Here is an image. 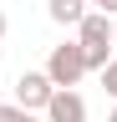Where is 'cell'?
<instances>
[{
  "instance_id": "8992f818",
  "label": "cell",
  "mask_w": 117,
  "mask_h": 122,
  "mask_svg": "<svg viewBox=\"0 0 117 122\" xmlns=\"http://www.w3.org/2000/svg\"><path fill=\"white\" fill-rule=\"evenodd\" d=\"M97 76H102V92H107V97H112V107H117V56H112Z\"/></svg>"
},
{
  "instance_id": "9c48e42d",
  "label": "cell",
  "mask_w": 117,
  "mask_h": 122,
  "mask_svg": "<svg viewBox=\"0 0 117 122\" xmlns=\"http://www.w3.org/2000/svg\"><path fill=\"white\" fill-rule=\"evenodd\" d=\"M5 25H10V20H5V10H0V41H5Z\"/></svg>"
},
{
  "instance_id": "6da1fadb",
  "label": "cell",
  "mask_w": 117,
  "mask_h": 122,
  "mask_svg": "<svg viewBox=\"0 0 117 122\" xmlns=\"http://www.w3.org/2000/svg\"><path fill=\"white\" fill-rule=\"evenodd\" d=\"M112 36H117V25L107 20V15L86 10V20L76 25V46H81V56H86V71H102L112 61Z\"/></svg>"
},
{
  "instance_id": "7a4b0ae2",
  "label": "cell",
  "mask_w": 117,
  "mask_h": 122,
  "mask_svg": "<svg viewBox=\"0 0 117 122\" xmlns=\"http://www.w3.org/2000/svg\"><path fill=\"white\" fill-rule=\"evenodd\" d=\"M86 76V56H81V46L76 41H61V46H51V56H46V81L56 92H71Z\"/></svg>"
},
{
  "instance_id": "30bf717a",
  "label": "cell",
  "mask_w": 117,
  "mask_h": 122,
  "mask_svg": "<svg viewBox=\"0 0 117 122\" xmlns=\"http://www.w3.org/2000/svg\"><path fill=\"white\" fill-rule=\"evenodd\" d=\"M107 122H117V107H112V112H107Z\"/></svg>"
},
{
  "instance_id": "3957f363",
  "label": "cell",
  "mask_w": 117,
  "mask_h": 122,
  "mask_svg": "<svg viewBox=\"0 0 117 122\" xmlns=\"http://www.w3.org/2000/svg\"><path fill=\"white\" fill-rule=\"evenodd\" d=\"M56 97V86L46 81V71H20V81H15V107L20 112H46V102Z\"/></svg>"
},
{
  "instance_id": "ba28073f",
  "label": "cell",
  "mask_w": 117,
  "mask_h": 122,
  "mask_svg": "<svg viewBox=\"0 0 117 122\" xmlns=\"http://www.w3.org/2000/svg\"><path fill=\"white\" fill-rule=\"evenodd\" d=\"M86 10H97V15H107V20H117V0H86Z\"/></svg>"
},
{
  "instance_id": "52a82bcc",
  "label": "cell",
  "mask_w": 117,
  "mask_h": 122,
  "mask_svg": "<svg viewBox=\"0 0 117 122\" xmlns=\"http://www.w3.org/2000/svg\"><path fill=\"white\" fill-rule=\"evenodd\" d=\"M0 122H36L31 112H20L15 102H0Z\"/></svg>"
},
{
  "instance_id": "5b68a950",
  "label": "cell",
  "mask_w": 117,
  "mask_h": 122,
  "mask_svg": "<svg viewBox=\"0 0 117 122\" xmlns=\"http://www.w3.org/2000/svg\"><path fill=\"white\" fill-rule=\"evenodd\" d=\"M46 15L56 25H81L86 20V0H46Z\"/></svg>"
},
{
  "instance_id": "277c9868",
  "label": "cell",
  "mask_w": 117,
  "mask_h": 122,
  "mask_svg": "<svg viewBox=\"0 0 117 122\" xmlns=\"http://www.w3.org/2000/svg\"><path fill=\"white\" fill-rule=\"evenodd\" d=\"M46 122H86V102L76 92H56L46 102Z\"/></svg>"
}]
</instances>
